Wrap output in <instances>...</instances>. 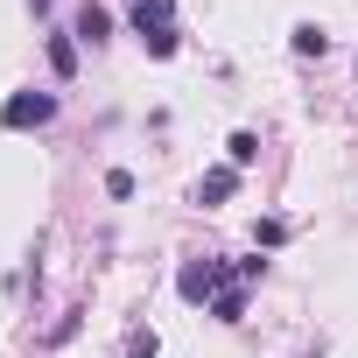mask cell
<instances>
[{
	"mask_svg": "<svg viewBox=\"0 0 358 358\" xmlns=\"http://www.w3.org/2000/svg\"><path fill=\"white\" fill-rule=\"evenodd\" d=\"M232 190H239V169H204V176H197V190H190V197H197V204H225Z\"/></svg>",
	"mask_w": 358,
	"mask_h": 358,
	"instance_id": "obj_4",
	"label": "cell"
},
{
	"mask_svg": "<svg viewBox=\"0 0 358 358\" xmlns=\"http://www.w3.org/2000/svg\"><path fill=\"white\" fill-rule=\"evenodd\" d=\"M50 71L57 78H78V43L71 36H50Z\"/></svg>",
	"mask_w": 358,
	"mask_h": 358,
	"instance_id": "obj_9",
	"label": "cell"
},
{
	"mask_svg": "<svg viewBox=\"0 0 358 358\" xmlns=\"http://www.w3.org/2000/svg\"><path fill=\"white\" fill-rule=\"evenodd\" d=\"M127 15H134V29H141V43H148V36L176 29V0H127Z\"/></svg>",
	"mask_w": 358,
	"mask_h": 358,
	"instance_id": "obj_3",
	"label": "cell"
},
{
	"mask_svg": "<svg viewBox=\"0 0 358 358\" xmlns=\"http://www.w3.org/2000/svg\"><path fill=\"white\" fill-rule=\"evenodd\" d=\"M225 162H232V169H253V162H260V134H246V127H239V134L225 141Z\"/></svg>",
	"mask_w": 358,
	"mask_h": 358,
	"instance_id": "obj_7",
	"label": "cell"
},
{
	"mask_svg": "<svg viewBox=\"0 0 358 358\" xmlns=\"http://www.w3.org/2000/svg\"><path fill=\"white\" fill-rule=\"evenodd\" d=\"M288 50H295V57H323V50H330V36H323L316 22H302V29L288 36Z\"/></svg>",
	"mask_w": 358,
	"mask_h": 358,
	"instance_id": "obj_8",
	"label": "cell"
},
{
	"mask_svg": "<svg viewBox=\"0 0 358 358\" xmlns=\"http://www.w3.org/2000/svg\"><path fill=\"white\" fill-rule=\"evenodd\" d=\"M155 351H162V337H155L148 323H134V330H127V358H155Z\"/></svg>",
	"mask_w": 358,
	"mask_h": 358,
	"instance_id": "obj_10",
	"label": "cell"
},
{
	"mask_svg": "<svg viewBox=\"0 0 358 358\" xmlns=\"http://www.w3.org/2000/svg\"><path fill=\"white\" fill-rule=\"evenodd\" d=\"M106 197H134V176L127 169H106Z\"/></svg>",
	"mask_w": 358,
	"mask_h": 358,
	"instance_id": "obj_12",
	"label": "cell"
},
{
	"mask_svg": "<svg viewBox=\"0 0 358 358\" xmlns=\"http://www.w3.org/2000/svg\"><path fill=\"white\" fill-rule=\"evenodd\" d=\"M71 36H78V43H106V36H113V15L99 8V0H85V8H78V29H71Z\"/></svg>",
	"mask_w": 358,
	"mask_h": 358,
	"instance_id": "obj_5",
	"label": "cell"
},
{
	"mask_svg": "<svg viewBox=\"0 0 358 358\" xmlns=\"http://www.w3.org/2000/svg\"><path fill=\"white\" fill-rule=\"evenodd\" d=\"M29 8H36V15H50V0H29Z\"/></svg>",
	"mask_w": 358,
	"mask_h": 358,
	"instance_id": "obj_13",
	"label": "cell"
},
{
	"mask_svg": "<svg viewBox=\"0 0 358 358\" xmlns=\"http://www.w3.org/2000/svg\"><path fill=\"white\" fill-rule=\"evenodd\" d=\"M211 316H218V323H239V316H246V281L218 288V295H211Z\"/></svg>",
	"mask_w": 358,
	"mask_h": 358,
	"instance_id": "obj_6",
	"label": "cell"
},
{
	"mask_svg": "<svg viewBox=\"0 0 358 358\" xmlns=\"http://www.w3.org/2000/svg\"><path fill=\"white\" fill-rule=\"evenodd\" d=\"M281 239H288L281 218H260V225H253V246H281Z\"/></svg>",
	"mask_w": 358,
	"mask_h": 358,
	"instance_id": "obj_11",
	"label": "cell"
},
{
	"mask_svg": "<svg viewBox=\"0 0 358 358\" xmlns=\"http://www.w3.org/2000/svg\"><path fill=\"white\" fill-rule=\"evenodd\" d=\"M50 120H57V92H15L0 106V127L8 134H29V127H50Z\"/></svg>",
	"mask_w": 358,
	"mask_h": 358,
	"instance_id": "obj_2",
	"label": "cell"
},
{
	"mask_svg": "<svg viewBox=\"0 0 358 358\" xmlns=\"http://www.w3.org/2000/svg\"><path fill=\"white\" fill-rule=\"evenodd\" d=\"M239 274H232V260H183L176 267V295L183 302H211L218 288H232Z\"/></svg>",
	"mask_w": 358,
	"mask_h": 358,
	"instance_id": "obj_1",
	"label": "cell"
}]
</instances>
